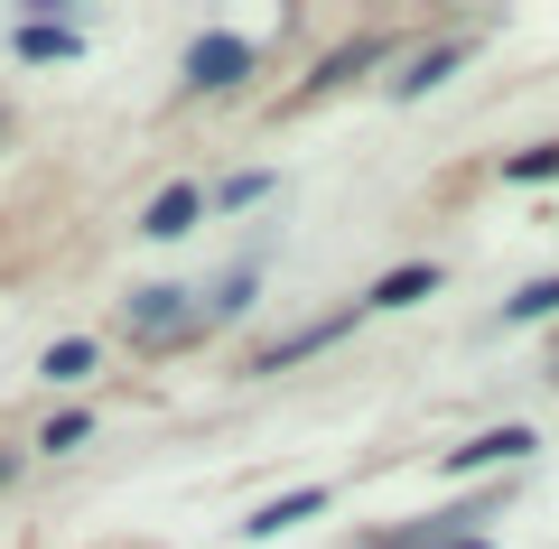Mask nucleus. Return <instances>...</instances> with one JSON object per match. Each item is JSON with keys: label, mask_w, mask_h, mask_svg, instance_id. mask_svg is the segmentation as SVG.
Listing matches in <instances>:
<instances>
[{"label": "nucleus", "mask_w": 559, "mask_h": 549, "mask_svg": "<svg viewBox=\"0 0 559 549\" xmlns=\"http://www.w3.org/2000/svg\"><path fill=\"white\" fill-rule=\"evenodd\" d=\"M197 298H205V279H140V289H121L112 326L131 335V345H150V354H178V335H187V317H197Z\"/></svg>", "instance_id": "obj_1"}, {"label": "nucleus", "mask_w": 559, "mask_h": 549, "mask_svg": "<svg viewBox=\"0 0 559 549\" xmlns=\"http://www.w3.org/2000/svg\"><path fill=\"white\" fill-rule=\"evenodd\" d=\"M495 512H503V485H485V493H457V503L419 512L411 530H373V540H355V549H448V540H476Z\"/></svg>", "instance_id": "obj_2"}, {"label": "nucleus", "mask_w": 559, "mask_h": 549, "mask_svg": "<svg viewBox=\"0 0 559 549\" xmlns=\"http://www.w3.org/2000/svg\"><path fill=\"white\" fill-rule=\"evenodd\" d=\"M252 65H261L252 38H234V28H205V38H187L178 84H187V94H242V84H252Z\"/></svg>", "instance_id": "obj_3"}, {"label": "nucleus", "mask_w": 559, "mask_h": 549, "mask_svg": "<svg viewBox=\"0 0 559 549\" xmlns=\"http://www.w3.org/2000/svg\"><path fill=\"white\" fill-rule=\"evenodd\" d=\"M252 308H261V252H242L234 271H224L215 289L197 298V317H187V335H178V354H187V345H205V335H224V326H234V317H252Z\"/></svg>", "instance_id": "obj_4"}, {"label": "nucleus", "mask_w": 559, "mask_h": 549, "mask_svg": "<svg viewBox=\"0 0 559 549\" xmlns=\"http://www.w3.org/2000/svg\"><path fill=\"white\" fill-rule=\"evenodd\" d=\"M355 317H364V298H355V308H336V317H318V326H299V335H280V345H261L252 363H242V373H252V382L289 373V363H308V354H326L336 335H355Z\"/></svg>", "instance_id": "obj_5"}, {"label": "nucleus", "mask_w": 559, "mask_h": 549, "mask_svg": "<svg viewBox=\"0 0 559 549\" xmlns=\"http://www.w3.org/2000/svg\"><path fill=\"white\" fill-rule=\"evenodd\" d=\"M540 438L522 429V419H503V429H476L466 447H448V475H485V466H532Z\"/></svg>", "instance_id": "obj_6"}, {"label": "nucleus", "mask_w": 559, "mask_h": 549, "mask_svg": "<svg viewBox=\"0 0 559 549\" xmlns=\"http://www.w3.org/2000/svg\"><path fill=\"white\" fill-rule=\"evenodd\" d=\"M197 224H205V187L197 177H178V187H159V196L140 205V234L150 242H178V234H197Z\"/></svg>", "instance_id": "obj_7"}, {"label": "nucleus", "mask_w": 559, "mask_h": 549, "mask_svg": "<svg viewBox=\"0 0 559 549\" xmlns=\"http://www.w3.org/2000/svg\"><path fill=\"white\" fill-rule=\"evenodd\" d=\"M336 503V485H299V493H271V503L242 522V540H280V530H299V522H318V512Z\"/></svg>", "instance_id": "obj_8"}, {"label": "nucleus", "mask_w": 559, "mask_h": 549, "mask_svg": "<svg viewBox=\"0 0 559 549\" xmlns=\"http://www.w3.org/2000/svg\"><path fill=\"white\" fill-rule=\"evenodd\" d=\"M466 57H476V38H439V47H419V57L392 75V103H419L429 84H448V75H457Z\"/></svg>", "instance_id": "obj_9"}, {"label": "nucleus", "mask_w": 559, "mask_h": 549, "mask_svg": "<svg viewBox=\"0 0 559 549\" xmlns=\"http://www.w3.org/2000/svg\"><path fill=\"white\" fill-rule=\"evenodd\" d=\"M392 57V38H355V47H336V57H318V75L299 84V103H318V94H345L355 75H373V65Z\"/></svg>", "instance_id": "obj_10"}, {"label": "nucleus", "mask_w": 559, "mask_h": 549, "mask_svg": "<svg viewBox=\"0 0 559 549\" xmlns=\"http://www.w3.org/2000/svg\"><path fill=\"white\" fill-rule=\"evenodd\" d=\"M10 57H20V65H66V57H84V38L66 20H20V28H10Z\"/></svg>", "instance_id": "obj_11"}, {"label": "nucleus", "mask_w": 559, "mask_h": 549, "mask_svg": "<svg viewBox=\"0 0 559 549\" xmlns=\"http://www.w3.org/2000/svg\"><path fill=\"white\" fill-rule=\"evenodd\" d=\"M439 289V261H401V271H382L373 289H364V317H392V308H411V298H429Z\"/></svg>", "instance_id": "obj_12"}, {"label": "nucleus", "mask_w": 559, "mask_h": 549, "mask_svg": "<svg viewBox=\"0 0 559 549\" xmlns=\"http://www.w3.org/2000/svg\"><path fill=\"white\" fill-rule=\"evenodd\" d=\"M550 317H559V271H550V279H532V289H513V298H503V308H495V335H503V326H550Z\"/></svg>", "instance_id": "obj_13"}, {"label": "nucleus", "mask_w": 559, "mask_h": 549, "mask_svg": "<svg viewBox=\"0 0 559 549\" xmlns=\"http://www.w3.org/2000/svg\"><path fill=\"white\" fill-rule=\"evenodd\" d=\"M550 177H559V140H532L503 158V187H550Z\"/></svg>", "instance_id": "obj_14"}, {"label": "nucleus", "mask_w": 559, "mask_h": 549, "mask_svg": "<svg viewBox=\"0 0 559 549\" xmlns=\"http://www.w3.org/2000/svg\"><path fill=\"white\" fill-rule=\"evenodd\" d=\"M38 373H47V382H84V373H94V335H66V345H47V354H38Z\"/></svg>", "instance_id": "obj_15"}, {"label": "nucleus", "mask_w": 559, "mask_h": 549, "mask_svg": "<svg viewBox=\"0 0 559 549\" xmlns=\"http://www.w3.org/2000/svg\"><path fill=\"white\" fill-rule=\"evenodd\" d=\"M271 196V168H242V177H224L215 196H205V215H234V205H261Z\"/></svg>", "instance_id": "obj_16"}, {"label": "nucleus", "mask_w": 559, "mask_h": 549, "mask_svg": "<svg viewBox=\"0 0 559 549\" xmlns=\"http://www.w3.org/2000/svg\"><path fill=\"white\" fill-rule=\"evenodd\" d=\"M84 438H94V410H57V419L38 429V447H47V456H66V447H84Z\"/></svg>", "instance_id": "obj_17"}, {"label": "nucleus", "mask_w": 559, "mask_h": 549, "mask_svg": "<svg viewBox=\"0 0 559 549\" xmlns=\"http://www.w3.org/2000/svg\"><path fill=\"white\" fill-rule=\"evenodd\" d=\"M10 475H20V456H10V447H0V485H10Z\"/></svg>", "instance_id": "obj_18"}, {"label": "nucleus", "mask_w": 559, "mask_h": 549, "mask_svg": "<svg viewBox=\"0 0 559 549\" xmlns=\"http://www.w3.org/2000/svg\"><path fill=\"white\" fill-rule=\"evenodd\" d=\"M448 549H495V540H485V530H476V540H448Z\"/></svg>", "instance_id": "obj_19"}, {"label": "nucleus", "mask_w": 559, "mask_h": 549, "mask_svg": "<svg viewBox=\"0 0 559 549\" xmlns=\"http://www.w3.org/2000/svg\"><path fill=\"white\" fill-rule=\"evenodd\" d=\"M550 382H559V345H550Z\"/></svg>", "instance_id": "obj_20"}, {"label": "nucleus", "mask_w": 559, "mask_h": 549, "mask_svg": "<svg viewBox=\"0 0 559 549\" xmlns=\"http://www.w3.org/2000/svg\"><path fill=\"white\" fill-rule=\"evenodd\" d=\"M0 140H10V112H0Z\"/></svg>", "instance_id": "obj_21"}]
</instances>
